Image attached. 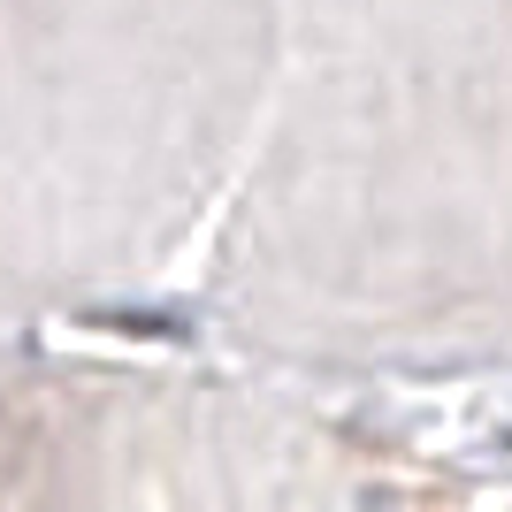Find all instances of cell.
Returning a JSON list of instances; mask_svg holds the SVG:
<instances>
[{
	"label": "cell",
	"mask_w": 512,
	"mask_h": 512,
	"mask_svg": "<svg viewBox=\"0 0 512 512\" xmlns=\"http://www.w3.org/2000/svg\"><path fill=\"white\" fill-rule=\"evenodd\" d=\"M107 329H123V337H184V314H138V306H115L100 314Z\"/></svg>",
	"instance_id": "cell-1"
}]
</instances>
